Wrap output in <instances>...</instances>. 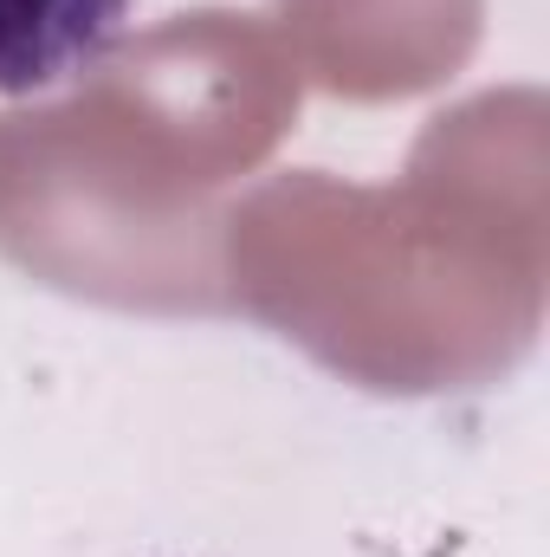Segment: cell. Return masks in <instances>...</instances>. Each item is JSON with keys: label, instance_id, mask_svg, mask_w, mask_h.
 <instances>
[{"label": "cell", "instance_id": "1", "mask_svg": "<svg viewBox=\"0 0 550 557\" xmlns=\"http://www.w3.org/2000/svg\"><path fill=\"white\" fill-rule=\"evenodd\" d=\"M130 26V0H0V98L85 78Z\"/></svg>", "mask_w": 550, "mask_h": 557}]
</instances>
